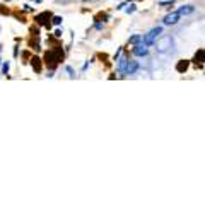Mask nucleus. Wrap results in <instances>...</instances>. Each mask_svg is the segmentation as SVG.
I'll return each mask as SVG.
<instances>
[{
    "instance_id": "20e7f679",
    "label": "nucleus",
    "mask_w": 205,
    "mask_h": 205,
    "mask_svg": "<svg viewBox=\"0 0 205 205\" xmlns=\"http://www.w3.org/2000/svg\"><path fill=\"white\" fill-rule=\"evenodd\" d=\"M169 38H164L162 41H159V44H157V46H159V50H166V46H167V43H169Z\"/></svg>"
},
{
    "instance_id": "1a4fd4ad",
    "label": "nucleus",
    "mask_w": 205,
    "mask_h": 205,
    "mask_svg": "<svg viewBox=\"0 0 205 205\" xmlns=\"http://www.w3.org/2000/svg\"><path fill=\"white\" fill-rule=\"evenodd\" d=\"M60 22H62V17H55V19H53V24H57V26H58Z\"/></svg>"
},
{
    "instance_id": "0eeeda50",
    "label": "nucleus",
    "mask_w": 205,
    "mask_h": 205,
    "mask_svg": "<svg viewBox=\"0 0 205 205\" xmlns=\"http://www.w3.org/2000/svg\"><path fill=\"white\" fill-rule=\"evenodd\" d=\"M145 53H147L145 48H142V46H137L135 48V55H145Z\"/></svg>"
},
{
    "instance_id": "7ed1b4c3",
    "label": "nucleus",
    "mask_w": 205,
    "mask_h": 205,
    "mask_svg": "<svg viewBox=\"0 0 205 205\" xmlns=\"http://www.w3.org/2000/svg\"><path fill=\"white\" fill-rule=\"evenodd\" d=\"M195 60H197V63H198V62H200V63H202V62H205V51H203V50L198 51L197 57H195Z\"/></svg>"
},
{
    "instance_id": "39448f33",
    "label": "nucleus",
    "mask_w": 205,
    "mask_h": 205,
    "mask_svg": "<svg viewBox=\"0 0 205 205\" xmlns=\"http://www.w3.org/2000/svg\"><path fill=\"white\" fill-rule=\"evenodd\" d=\"M186 68H188L186 60H181V63H178V72H184Z\"/></svg>"
},
{
    "instance_id": "6e6552de",
    "label": "nucleus",
    "mask_w": 205,
    "mask_h": 205,
    "mask_svg": "<svg viewBox=\"0 0 205 205\" xmlns=\"http://www.w3.org/2000/svg\"><path fill=\"white\" fill-rule=\"evenodd\" d=\"M46 17H50V16H48V14H43V16H39V17H38V20H39V24H44V22H46V20H44V19H46Z\"/></svg>"
},
{
    "instance_id": "423d86ee",
    "label": "nucleus",
    "mask_w": 205,
    "mask_h": 205,
    "mask_svg": "<svg viewBox=\"0 0 205 205\" xmlns=\"http://www.w3.org/2000/svg\"><path fill=\"white\" fill-rule=\"evenodd\" d=\"M135 70H137V63H135V62L128 63V67H126V72H128V74H132V72H135Z\"/></svg>"
},
{
    "instance_id": "f03ea898",
    "label": "nucleus",
    "mask_w": 205,
    "mask_h": 205,
    "mask_svg": "<svg viewBox=\"0 0 205 205\" xmlns=\"http://www.w3.org/2000/svg\"><path fill=\"white\" fill-rule=\"evenodd\" d=\"M178 17H180V14H169L166 17V24H174L178 20Z\"/></svg>"
},
{
    "instance_id": "f257e3e1",
    "label": "nucleus",
    "mask_w": 205,
    "mask_h": 205,
    "mask_svg": "<svg viewBox=\"0 0 205 205\" xmlns=\"http://www.w3.org/2000/svg\"><path fill=\"white\" fill-rule=\"evenodd\" d=\"M159 33H161V27H156V29H152V31H150V33L145 36V43L150 44V43H152V41L157 38V34H159Z\"/></svg>"
}]
</instances>
